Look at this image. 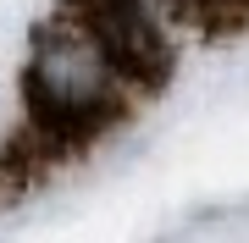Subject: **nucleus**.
<instances>
[{
	"label": "nucleus",
	"mask_w": 249,
	"mask_h": 243,
	"mask_svg": "<svg viewBox=\"0 0 249 243\" xmlns=\"http://www.w3.org/2000/svg\"><path fill=\"white\" fill-rule=\"evenodd\" d=\"M39 89L50 94V105H61V111H89L106 99L111 89V61H106V50L94 45V39H83V33H61L55 45L39 55Z\"/></svg>",
	"instance_id": "nucleus-1"
}]
</instances>
